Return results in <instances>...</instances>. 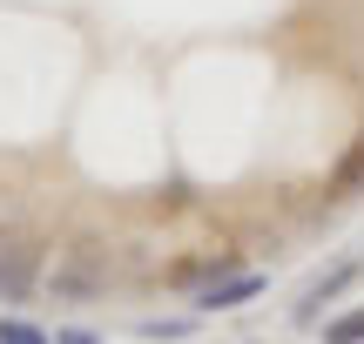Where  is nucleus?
<instances>
[{"instance_id": "obj_9", "label": "nucleus", "mask_w": 364, "mask_h": 344, "mask_svg": "<svg viewBox=\"0 0 364 344\" xmlns=\"http://www.w3.org/2000/svg\"><path fill=\"white\" fill-rule=\"evenodd\" d=\"M54 344H102V338H95L88 324H61V331H54Z\"/></svg>"}, {"instance_id": "obj_7", "label": "nucleus", "mask_w": 364, "mask_h": 344, "mask_svg": "<svg viewBox=\"0 0 364 344\" xmlns=\"http://www.w3.org/2000/svg\"><path fill=\"white\" fill-rule=\"evenodd\" d=\"M0 344H54V331H41V324H27V318H0Z\"/></svg>"}, {"instance_id": "obj_4", "label": "nucleus", "mask_w": 364, "mask_h": 344, "mask_svg": "<svg viewBox=\"0 0 364 344\" xmlns=\"http://www.w3.org/2000/svg\"><path fill=\"white\" fill-rule=\"evenodd\" d=\"M257 291H263V277H257V270H230V277H209L203 291H189V304H196V318H216V311L250 304Z\"/></svg>"}, {"instance_id": "obj_1", "label": "nucleus", "mask_w": 364, "mask_h": 344, "mask_svg": "<svg viewBox=\"0 0 364 344\" xmlns=\"http://www.w3.org/2000/svg\"><path fill=\"white\" fill-rule=\"evenodd\" d=\"M108 277H115V250H108L102 237L81 230V237L48 264V284H41V291H48L54 304L81 311V304H95V297H108Z\"/></svg>"}, {"instance_id": "obj_5", "label": "nucleus", "mask_w": 364, "mask_h": 344, "mask_svg": "<svg viewBox=\"0 0 364 344\" xmlns=\"http://www.w3.org/2000/svg\"><path fill=\"white\" fill-rule=\"evenodd\" d=\"M331 196H338V203L364 196V135H358V142L338 156V169H331Z\"/></svg>"}, {"instance_id": "obj_2", "label": "nucleus", "mask_w": 364, "mask_h": 344, "mask_svg": "<svg viewBox=\"0 0 364 344\" xmlns=\"http://www.w3.org/2000/svg\"><path fill=\"white\" fill-rule=\"evenodd\" d=\"M48 284V243L41 237H0V304L21 311Z\"/></svg>"}, {"instance_id": "obj_3", "label": "nucleus", "mask_w": 364, "mask_h": 344, "mask_svg": "<svg viewBox=\"0 0 364 344\" xmlns=\"http://www.w3.org/2000/svg\"><path fill=\"white\" fill-rule=\"evenodd\" d=\"M358 284H364V257H338L331 270H317V277L297 291V304H290V324H304V331H311V324H324V311L338 304L344 291H358Z\"/></svg>"}, {"instance_id": "obj_6", "label": "nucleus", "mask_w": 364, "mask_h": 344, "mask_svg": "<svg viewBox=\"0 0 364 344\" xmlns=\"http://www.w3.org/2000/svg\"><path fill=\"white\" fill-rule=\"evenodd\" d=\"M324 344H364V304L338 311V318H324Z\"/></svg>"}, {"instance_id": "obj_8", "label": "nucleus", "mask_w": 364, "mask_h": 344, "mask_svg": "<svg viewBox=\"0 0 364 344\" xmlns=\"http://www.w3.org/2000/svg\"><path fill=\"white\" fill-rule=\"evenodd\" d=\"M182 331H189V318H149L142 324V338H182Z\"/></svg>"}]
</instances>
